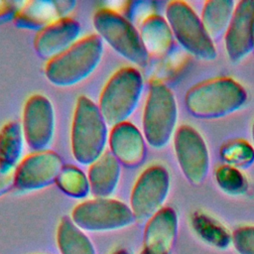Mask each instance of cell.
<instances>
[{
    "mask_svg": "<svg viewBox=\"0 0 254 254\" xmlns=\"http://www.w3.org/2000/svg\"><path fill=\"white\" fill-rule=\"evenodd\" d=\"M107 126L98 105L87 96L80 95L75 103L70 127V150L78 164L89 166L106 151Z\"/></svg>",
    "mask_w": 254,
    "mask_h": 254,
    "instance_id": "obj_1",
    "label": "cell"
},
{
    "mask_svg": "<svg viewBox=\"0 0 254 254\" xmlns=\"http://www.w3.org/2000/svg\"><path fill=\"white\" fill-rule=\"evenodd\" d=\"M103 41L97 34L80 38L70 48L48 61L45 75L54 85L68 87L86 79L99 65Z\"/></svg>",
    "mask_w": 254,
    "mask_h": 254,
    "instance_id": "obj_2",
    "label": "cell"
},
{
    "mask_svg": "<svg viewBox=\"0 0 254 254\" xmlns=\"http://www.w3.org/2000/svg\"><path fill=\"white\" fill-rule=\"evenodd\" d=\"M245 101V89L230 77L204 80L192 86L186 95L190 113L201 118L225 116L238 110Z\"/></svg>",
    "mask_w": 254,
    "mask_h": 254,
    "instance_id": "obj_3",
    "label": "cell"
},
{
    "mask_svg": "<svg viewBox=\"0 0 254 254\" xmlns=\"http://www.w3.org/2000/svg\"><path fill=\"white\" fill-rule=\"evenodd\" d=\"M144 88L141 72L134 66H124L108 78L98 100L99 110L111 127L128 121L136 110Z\"/></svg>",
    "mask_w": 254,
    "mask_h": 254,
    "instance_id": "obj_4",
    "label": "cell"
},
{
    "mask_svg": "<svg viewBox=\"0 0 254 254\" xmlns=\"http://www.w3.org/2000/svg\"><path fill=\"white\" fill-rule=\"evenodd\" d=\"M97 35L117 54L138 66H145L149 62L139 31L122 14L111 8L98 9L92 18Z\"/></svg>",
    "mask_w": 254,
    "mask_h": 254,
    "instance_id": "obj_5",
    "label": "cell"
},
{
    "mask_svg": "<svg viewBox=\"0 0 254 254\" xmlns=\"http://www.w3.org/2000/svg\"><path fill=\"white\" fill-rule=\"evenodd\" d=\"M178 106L173 91L162 82L150 85L142 115V129L146 142L153 148L165 147L174 137Z\"/></svg>",
    "mask_w": 254,
    "mask_h": 254,
    "instance_id": "obj_6",
    "label": "cell"
},
{
    "mask_svg": "<svg viewBox=\"0 0 254 254\" xmlns=\"http://www.w3.org/2000/svg\"><path fill=\"white\" fill-rule=\"evenodd\" d=\"M166 20L174 38L190 54L201 60H213L216 49L200 17L185 1H172L166 7Z\"/></svg>",
    "mask_w": 254,
    "mask_h": 254,
    "instance_id": "obj_7",
    "label": "cell"
},
{
    "mask_svg": "<svg viewBox=\"0 0 254 254\" xmlns=\"http://www.w3.org/2000/svg\"><path fill=\"white\" fill-rule=\"evenodd\" d=\"M69 217L81 230L92 232L118 230L136 220L130 206L111 197L83 200L73 207Z\"/></svg>",
    "mask_w": 254,
    "mask_h": 254,
    "instance_id": "obj_8",
    "label": "cell"
},
{
    "mask_svg": "<svg viewBox=\"0 0 254 254\" xmlns=\"http://www.w3.org/2000/svg\"><path fill=\"white\" fill-rule=\"evenodd\" d=\"M170 187L169 173L161 165L146 168L137 178L130 194V208L135 219L152 217L161 209Z\"/></svg>",
    "mask_w": 254,
    "mask_h": 254,
    "instance_id": "obj_9",
    "label": "cell"
},
{
    "mask_svg": "<svg viewBox=\"0 0 254 254\" xmlns=\"http://www.w3.org/2000/svg\"><path fill=\"white\" fill-rule=\"evenodd\" d=\"M21 126L25 142L32 152L49 150L56 129L55 109L51 100L40 93L31 95L23 106Z\"/></svg>",
    "mask_w": 254,
    "mask_h": 254,
    "instance_id": "obj_10",
    "label": "cell"
},
{
    "mask_svg": "<svg viewBox=\"0 0 254 254\" xmlns=\"http://www.w3.org/2000/svg\"><path fill=\"white\" fill-rule=\"evenodd\" d=\"M174 150L184 176L194 185L205 179L209 168V154L201 135L190 125H182L174 134Z\"/></svg>",
    "mask_w": 254,
    "mask_h": 254,
    "instance_id": "obj_11",
    "label": "cell"
},
{
    "mask_svg": "<svg viewBox=\"0 0 254 254\" xmlns=\"http://www.w3.org/2000/svg\"><path fill=\"white\" fill-rule=\"evenodd\" d=\"M63 160L52 150L32 152L15 168V188L21 191H34L56 183Z\"/></svg>",
    "mask_w": 254,
    "mask_h": 254,
    "instance_id": "obj_12",
    "label": "cell"
},
{
    "mask_svg": "<svg viewBox=\"0 0 254 254\" xmlns=\"http://www.w3.org/2000/svg\"><path fill=\"white\" fill-rule=\"evenodd\" d=\"M228 58L238 62L254 51V0L236 3L231 21L224 34Z\"/></svg>",
    "mask_w": 254,
    "mask_h": 254,
    "instance_id": "obj_13",
    "label": "cell"
},
{
    "mask_svg": "<svg viewBox=\"0 0 254 254\" xmlns=\"http://www.w3.org/2000/svg\"><path fill=\"white\" fill-rule=\"evenodd\" d=\"M80 33L77 21L68 16L60 18L37 33L34 49L40 58L50 61L76 43Z\"/></svg>",
    "mask_w": 254,
    "mask_h": 254,
    "instance_id": "obj_14",
    "label": "cell"
},
{
    "mask_svg": "<svg viewBox=\"0 0 254 254\" xmlns=\"http://www.w3.org/2000/svg\"><path fill=\"white\" fill-rule=\"evenodd\" d=\"M108 147L118 162L128 168L140 166L146 157L145 137L129 121L111 127L108 135Z\"/></svg>",
    "mask_w": 254,
    "mask_h": 254,
    "instance_id": "obj_15",
    "label": "cell"
},
{
    "mask_svg": "<svg viewBox=\"0 0 254 254\" xmlns=\"http://www.w3.org/2000/svg\"><path fill=\"white\" fill-rule=\"evenodd\" d=\"M121 175V164L110 151H105L88 166L87 178L94 197H110L116 190Z\"/></svg>",
    "mask_w": 254,
    "mask_h": 254,
    "instance_id": "obj_16",
    "label": "cell"
},
{
    "mask_svg": "<svg viewBox=\"0 0 254 254\" xmlns=\"http://www.w3.org/2000/svg\"><path fill=\"white\" fill-rule=\"evenodd\" d=\"M176 229L175 212L168 207L161 208L149 218L145 228V250L151 254H165L171 245Z\"/></svg>",
    "mask_w": 254,
    "mask_h": 254,
    "instance_id": "obj_17",
    "label": "cell"
},
{
    "mask_svg": "<svg viewBox=\"0 0 254 254\" xmlns=\"http://www.w3.org/2000/svg\"><path fill=\"white\" fill-rule=\"evenodd\" d=\"M138 31L149 56L162 57L172 49L175 38L166 18L161 15L148 16L140 22Z\"/></svg>",
    "mask_w": 254,
    "mask_h": 254,
    "instance_id": "obj_18",
    "label": "cell"
},
{
    "mask_svg": "<svg viewBox=\"0 0 254 254\" xmlns=\"http://www.w3.org/2000/svg\"><path fill=\"white\" fill-rule=\"evenodd\" d=\"M60 18L62 17L56 1L33 0L23 2L15 18V23L20 28L38 30L39 32Z\"/></svg>",
    "mask_w": 254,
    "mask_h": 254,
    "instance_id": "obj_19",
    "label": "cell"
},
{
    "mask_svg": "<svg viewBox=\"0 0 254 254\" xmlns=\"http://www.w3.org/2000/svg\"><path fill=\"white\" fill-rule=\"evenodd\" d=\"M56 239L61 254H96L90 239L68 216L61 219Z\"/></svg>",
    "mask_w": 254,
    "mask_h": 254,
    "instance_id": "obj_20",
    "label": "cell"
},
{
    "mask_svg": "<svg viewBox=\"0 0 254 254\" xmlns=\"http://www.w3.org/2000/svg\"><path fill=\"white\" fill-rule=\"evenodd\" d=\"M235 5V2L229 0H211L204 3L200 20L212 40L225 34Z\"/></svg>",
    "mask_w": 254,
    "mask_h": 254,
    "instance_id": "obj_21",
    "label": "cell"
},
{
    "mask_svg": "<svg viewBox=\"0 0 254 254\" xmlns=\"http://www.w3.org/2000/svg\"><path fill=\"white\" fill-rule=\"evenodd\" d=\"M24 134L17 121H9L0 128V165L15 169L23 159Z\"/></svg>",
    "mask_w": 254,
    "mask_h": 254,
    "instance_id": "obj_22",
    "label": "cell"
},
{
    "mask_svg": "<svg viewBox=\"0 0 254 254\" xmlns=\"http://www.w3.org/2000/svg\"><path fill=\"white\" fill-rule=\"evenodd\" d=\"M56 184L63 192L74 198H84L90 192L87 175L73 165H64Z\"/></svg>",
    "mask_w": 254,
    "mask_h": 254,
    "instance_id": "obj_23",
    "label": "cell"
},
{
    "mask_svg": "<svg viewBox=\"0 0 254 254\" xmlns=\"http://www.w3.org/2000/svg\"><path fill=\"white\" fill-rule=\"evenodd\" d=\"M223 158L232 167L247 166L254 159V149L244 141H235L226 145L221 151Z\"/></svg>",
    "mask_w": 254,
    "mask_h": 254,
    "instance_id": "obj_24",
    "label": "cell"
},
{
    "mask_svg": "<svg viewBox=\"0 0 254 254\" xmlns=\"http://www.w3.org/2000/svg\"><path fill=\"white\" fill-rule=\"evenodd\" d=\"M216 179L221 188L233 191L240 190L244 185L242 174L232 166H221L216 171Z\"/></svg>",
    "mask_w": 254,
    "mask_h": 254,
    "instance_id": "obj_25",
    "label": "cell"
},
{
    "mask_svg": "<svg viewBox=\"0 0 254 254\" xmlns=\"http://www.w3.org/2000/svg\"><path fill=\"white\" fill-rule=\"evenodd\" d=\"M22 5V2L0 0V23H5L12 19L15 20Z\"/></svg>",
    "mask_w": 254,
    "mask_h": 254,
    "instance_id": "obj_26",
    "label": "cell"
},
{
    "mask_svg": "<svg viewBox=\"0 0 254 254\" xmlns=\"http://www.w3.org/2000/svg\"><path fill=\"white\" fill-rule=\"evenodd\" d=\"M15 188V169L0 165V197Z\"/></svg>",
    "mask_w": 254,
    "mask_h": 254,
    "instance_id": "obj_27",
    "label": "cell"
},
{
    "mask_svg": "<svg viewBox=\"0 0 254 254\" xmlns=\"http://www.w3.org/2000/svg\"><path fill=\"white\" fill-rule=\"evenodd\" d=\"M111 254H129V253L124 249H118V250H115L114 252H112Z\"/></svg>",
    "mask_w": 254,
    "mask_h": 254,
    "instance_id": "obj_28",
    "label": "cell"
},
{
    "mask_svg": "<svg viewBox=\"0 0 254 254\" xmlns=\"http://www.w3.org/2000/svg\"><path fill=\"white\" fill-rule=\"evenodd\" d=\"M252 139H253V143H254V123L252 126Z\"/></svg>",
    "mask_w": 254,
    "mask_h": 254,
    "instance_id": "obj_29",
    "label": "cell"
},
{
    "mask_svg": "<svg viewBox=\"0 0 254 254\" xmlns=\"http://www.w3.org/2000/svg\"><path fill=\"white\" fill-rule=\"evenodd\" d=\"M141 254H151V253H149V252H148V251H146V250H145V249H144V250H143V251H142V252H141Z\"/></svg>",
    "mask_w": 254,
    "mask_h": 254,
    "instance_id": "obj_30",
    "label": "cell"
}]
</instances>
